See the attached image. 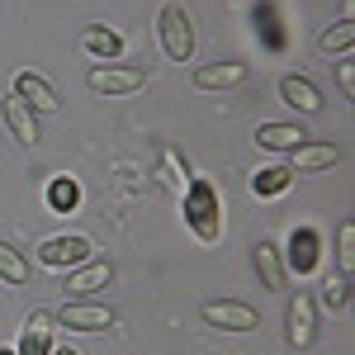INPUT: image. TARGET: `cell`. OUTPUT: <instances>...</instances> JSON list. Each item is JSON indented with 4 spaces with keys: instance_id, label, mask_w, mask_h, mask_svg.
Segmentation results:
<instances>
[{
    "instance_id": "6da1fadb",
    "label": "cell",
    "mask_w": 355,
    "mask_h": 355,
    "mask_svg": "<svg viewBox=\"0 0 355 355\" xmlns=\"http://www.w3.org/2000/svg\"><path fill=\"white\" fill-rule=\"evenodd\" d=\"M180 209H185V223H190L194 242L214 246L223 237V194L214 180H190V190L180 194Z\"/></svg>"
},
{
    "instance_id": "7a4b0ae2",
    "label": "cell",
    "mask_w": 355,
    "mask_h": 355,
    "mask_svg": "<svg viewBox=\"0 0 355 355\" xmlns=\"http://www.w3.org/2000/svg\"><path fill=\"white\" fill-rule=\"evenodd\" d=\"M157 43H162V53L171 62H190L194 57V19L185 5L166 0L162 10H157Z\"/></svg>"
},
{
    "instance_id": "3957f363",
    "label": "cell",
    "mask_w": 355,
    "mask_h": 355,
    "mask_svg": "<svg viewBox=\"0 0 355 355\" xmlns=\"http://www.w3.org/2000/svg\"><path fill=\"white\" fill-rule=\"evenodd\" d=\"M33 256H38V266H43V270H76L81 261L95 256V246H90V237H81V232H62V237L38 242Z\"/></svg>"
},
{
    "instance_id": "277c9868",
    "label": "cell",
    "mask_w": 355,
    "mask_h": 355,
    "mask_svg": "<svg viewBox=\"0 0 355 355\" xmlns=\"http://www.w3.org/2000/svg\"><path fill=\"white\" fill-rule=\"evenodd\" d=\"M57 327L67 331H110L119 322V313H114L110 303H90V299H71L62 303V313H53Z\"/></svg>"
},
{
    "instance_id": "5b68a950",
    "label": "cell",
    "mask_w": 355,
    "mask_h": 355,
    "mask_svg": "<svg viewBox=\"0 0 355 355\" xmlns=\"http://www.w3.org/2000/svg\"><path fill=\"white\" fill-rule=\"evenodd\" d=\"M318 299L313 294H294L289 299V313H284V341L294 346V351H308L313 341H318Z\"/></svg>"
},
{
    "instance_id": "8992f818",
    "label": "cell",
    "mask_w": 355,
    "mask_h": 355,
    "mask_svg": "<svg viewBox=\"0 0 355 355\" xmlns=\"http://www.w3.org/2000/svg\"><path fill=\"white\" fill-rule=\"evenodd\" d=\"M85 85L100 95H137L147 85V67H90Z\"/></svg>"
},
{
    "instance_id": "52a82bcc",
    "label": "cell",
    "mask_w": 355,
    "mask_h": 355,
    "mask_svg": "<svg viewBox=\"0 0 355 355\" xmlns=\"http://www.w3.org/2000/svg\"><path fill=\"white\" fill-rule=\"evenodd\" d=\"M199 318H204L209 327H218V331H256V327H261V313H256V308H246V303H237V299L204 303V308H199Z\"/></svg>"
},
{
    "instance_id": "ba28073f",
    "label": "cell",
    "mask_w": 355,
    "mask_h": 355,
    "mask_svg": "<svg viewBox=\"0 0 355 355\" xmlns=\"http://www.w3.org/2000/svg\"><path fill=\"white\" fill-rule=\"evenodd\" d=\"M10 95H19L33 114H57V110H62V95H57L53 81H48V76H38V71H19Z\"/></svg>"
},
{
    "instance_id": "9c48e42d",
    "label": "cell",
    "mask_w": 355,
    "mask_h": 355,
    "mask_svg": "<svg viewBox=\"0 0 355 355\" xmlns=\"http://www.w3.org/2000/svg\"><path fill=\"white\" fill-rule=\"evenodd\" d=\"M246 76H251V67L242 62H209V67H194L190 85L194 90H237Z\"/></svg>"
},
{
    "instance_id": "30bf717a",
    "label": "cell",
    "mask_w": 355,
    "mask_h": 355,
    "mask_svg": "<svg viewBox=\"0 0 355 355\" xmlns=\"http://www.w3.org/2000/svg\"><path fill=\"white\" fill-rule=\"evenodd\" d=\"M0 119H5V128H10V137H15L19 147H33V142H38V114L28 110L19 95H5V100H0Z\"/></svg>"
},
{
    "instance_id": "8fae6325",
    "label": "cell",
    "mask_w": 355,
    "mask_h": 355,
    "mask_svg": "<svg viewBox=\"0 0 355 355\" xmlns=\"http://www.w3.org/2000/svg\"><path fill=\"white\" fill-rule=\"evenodd\" d=\"M110 279H114V266H110V261H81L76 270L67 275V294H76V299H90V294H100Z\"/></svg>"
},
{
    "instance_id": "7c38bea8",
    "label": "cell",
    "mask_w": 355,
    "mask_h": 355,
    "mask_svg": "<svg viewBox=\"0 0 355 355\" xmlns=\"http://www.w3.org/2000/svg\"><path fill=\"white\" fill-rule=\"evenodd\" d=\"M251 266H256L261 284H266L270 294H284L289 275H284V256L275 251V242H256V246H251Z\"/></svg>"
},
{
    "instance_id": "4fadbf2b",
    "label": "cell",
    "mask_w": 355,
    "mask_h": 355,
    "mask_svg": "<svg viewBox=\"0 0 355 355\" xmlns=\"http://www.w3.org/2000/svg\"><path fill=\"white\" fill-rule=\"evenodd\" d=\"M53 313L48 308H38L33 318L24 322V331H19V346H15V355H48L53 351Z\"/></svg>"
},
{
    "instance_id": "5bb4252c",
    "label": "cell",
    "mask_w": 355,
    "mask_h": 355,
    "mask_svg": "<svg viewBox=\"0 0 355 355\" xmlns=\"http://www.w3.org/2000/svg\"><path fill=\"white\" fill-rule=\"evenodd\" d=\"M341 162V147L336 142H303L289 152V171L299 175V171H327V166Z\"/></svg>"
},
{
    "instance_id": "9a60e30c",
    "label": "cell",
    "mask_w": 355,
    "mask_h": 355,
    "mask_svg": "<svg viewBox=\"0 0 355 355\" xmlns=\"http://www.w3.org/2000/svg\"><path fill=\"white\" fill-rule=\"evenodd\" d=\"M279 100H284L289 110H299V114L322 110V90L308 81V76H284V81H279Z\"/></svg>"
},
{
    "instance_id": "2e32d148",
    "label": "cell",
    "mask_w": 355,
    "mask_h": 355,
    "mask_svg": "<svg viewBox=\"0 0 355 355\" xmlns=\"http://www.w3.org/2000/svg\"><path fill=\"white\" fill-rule=\"evenodd\" d=\"M303 142H308V133L299 123H261L256 128V147H266V152H294Z\"/></svg>"
},
{
    "instance_id": "e0dca14e",
    "label": "cell",
    "mask_w": 355,
    "mask_h": 355,
    "mask_svg": "<svg viewBox=\"0 0 355 355\" xmlns=\"http://www.w3.org/2000/svg\"><path fill=\"white\" fill-rule=\"evenodd\" d=\"M157 180H162L171 194H185L194 175L185 171V157H180V152H171V147H157Z\"/></svg>"
},
{
    "instance_id": "ac0fdd59",
    "label": "cell",
    "mask_w": 355,
    "mask_h": 355,
    "mask_svg": "<svg viewBox=\"0 0 355 355\" xmlns=\"http://www.w3.org/2000/svg\"><path fill=\"white\" fill-rule=\"evenodd\" d=\"M81 48H85L90 57H105V62H114V57H123V38H119L110 24H85V28H81Z\"/></svg>"
},
{
    "instance_id": "d6986e66",
    "label": "cell",
    "mask_w": 355,
    "mask_h": 355,
    "mask_svg": "<svg viewBox=\"0 0 355 355\" xmlns=\"http://www.w3.org/2000/svg\"><path fill=\"white\" fill-rule=\"evenodd\" d=\"M355 48V19H336V24L331 28H322V33H318V53L322 57H346Z\"/></svg>"
},
{
    "instance_id": "ffe728a7",
    "label": "cell",
    "mask_w": 355,
    "mask_h": 355,
    "mask_svg": "<svg viewBox=\"0 0 355 355\" xmlns=\"http://www.w3.org/2000/svg\"><path fill=\"white\" fill-rule=\"evenodd\" d=\"M318 256H322V242H318V232H308V227H303V232H294V246H289V256H284V261H289V266H294V270H318Z\"/></svg>"
},
{
    "instance_id": "44dd1931",
    "label": "cell",
    "mask_w": 355,
    "mask_h": 355,
    "mask_svg": "<svg viewBox=\"0 0 355 355\" xmlns=\"http://www.w3.org/2000/svg\"><path fill=\"white\" fill-rule=\"evenodd\" d=\"M313 299H318V308H327V313H346V303H351V275H341V270L327 275Z\"/></svg>"
},
{
    "instance_id": "7402d4cb",
    "label": "cell",
    "mask_w": 355,
    "mask_h": 355,
    "mask_svg": "<svg viewBox=\"0 0 355 355\" xmlns=\"http://www.w3.org/2000/svg\"><path fill=\"white\" fill-rule=\"evenodd\" d=\"M289 185H294V171L289 166H266V171L251 175V190L261 194V199H275V194H284Z\"/></svg>"
},
{
    "instance_id": "603a6c76",
    "label": "cell",
    "mask_w": 355,
    "mask_h": 355,
    "mask_svg": "<svg viewBox=\"0 0 355 355\" xmlns=\"http://www.w3.org/2000/svg\"><path fill=\"white\" fill-rule=\"evenodd\" d=\"M28 275H33V266H28L24 251H15L10 242H0V279H5V284H28Z\"/></svg>"
},
{
    "instance_id": "cb8c5ba5",
    "label": "cell",
    "mask_w": 355,
    "mask_h": 355,
    "mask_svg": "<svg viewBox=\"0 0 355 355\" xmlns=\"http://www.w3.org/2000/svg\"><path fill=\"white\" fill-rule=\"evenodd\" d=\"M76 204H81V185H76L71 175H57L53 185H48V209H53V214H71Z\"/></svg>"
},
{
    "instance_id": "d4e9b609",
    "label": "cell",
    "mask_w": 355,
    "mask_h": 355,
    "mask_svg": "<svg viewBox=\"0 0 355 355\" xmlns=\"http://www.w3.org/2000/svg\"><path fill=\"white\" fill-rule=\"evenodd\" d=\"M336 270H341V275L355 270V223L351 218L336 227Z\"/></svg>"
},
{
    "instance_id": "484cf974",
    "label": "cell",
    "mask_w": 355,
    "mask_h": 355,
    "mask_svg": "<svg viewBox=\"0 0 355 355\" xmlns=\"http://www.w3.org/2000/svg\"><path fill=\"white\" fill-rule=\"evenodd\" d=\"M336 85H341L346 100H355V62H351V57H341V67H336Z\"/></svg>"
},
{
    "instance_id": "4316f807",
    "label": "cell",
    "mask_w": 355,
    "mask_h": 355,
    "mask_svg": "<svg viewBox=\"0 0 355 355\" xmlns=\"http://www.w3.org/2000/svg\"><path fill=\"white\" fill-rule=\"evenodd\" d=\"M355 15V0H341V19H351Z\"/></svg>"
},
{
    "instance_id": "83f0119b",
    "label": "cell",
    "mask_w": 355,
    "mask_h": 355,
    "mask_svg": "<svg viewBox=\"0 0 355 355\" xmlns=\"http://www.w3.org/2000/svg\"><path fill=\"white\" fill-rule=\"evenodd\" d=\"M48 355H76V351H71V346H53Z\"/></svg>"
},
{
    "instance_id": "f1b7e54d",
    "label": "cell",
    "mask_w": 355,
    "mask_h": 355,
    "mask_svg": "<svg viewBox=\"0 0 355 355\" xmlns=\"http://www.w3.org/2000/svg\"><path fill=\"white\" fill-rule=\"evenodd\" d=\"M0 355H15V351H0Z\"/></svg>"
}]
</instances>
